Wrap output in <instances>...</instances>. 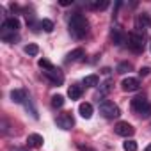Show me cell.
Listing matches in <instances>:
<instances>
[{
  "label": "cell",
  "mask_w": 151,
  "mask_h": 151,
  "mask_svg": "<svg viewBox=\"0 0 151 151\" xmlns=\"http://www.w3.org/2000/svg\"><path fill=\"white\" fill-rule=\"evenodd\" d=\"M39 29H43L45 32H52V30H53V22L48 20V18H43V20L39 22Z\"/></svg>",
  "instance_id": "obj_20"
},
{
  "label": "cell",
  "mask_w": 151,
  "mask_h": 151,
  "mask_svg": "<svg viewBox=\"0 0 151 151\" xmlns=\"http://www.w3.org/2000/svg\"><path fill=\"white\" fill-rule=\"evenodd\" d=\"M84 55H86L84 48H75V50H71V52L68 53L66 60H68V62H75V60H80V59H82Z\"/></svg>",
  "instance_id": "obj_12"
},
{
  "label": "cell",
  "mask_w": 151,
  "mask_h": 151,
  "mask_svg": "<svg viewBox=\"0 0 151 151\" xmlns=\"http://www.w3.org/2000/svg\"><path fill=\"white\" fill-rule=\"evenodd\" d=\"M100 114H101L105 119H116V117L121 116V110H119V107H117L114 101L105 100V101L100 103Z\"/></svg>",
  "instance_id": "obj_4"
},
{
  "label": "cell",
  "mask_w": 151,
  "mask_h": 151,
  "mask_svg": "<svg viewBox=\"0 0 151 151\" xmlns=\"http://www.w3.org/2000/svg\"><path fill=\"white\" fill-rule=\"evenodd\" d=\"M52 107H53V109H62V107H64V96L53 94V96H52Z\"/></svg>",
  "instance_id": "obj_21"
},
{
  "label": "cell",
  "mask_w": 151,
  "mask_h": 151,
  "mask_svg": "<svg viewBox=\"0 0 151 151\" xmlns=\"http://www.w3.org/2000/svg\"><path fill=\"white\" fill-rule=\"evenodd\" d=\"M55 123H57V126L62 128V130H71V128L75 126V119H73L71 112H62V114H59L57 119H55Z\"/></svg>",
  "instance_id": "obj_6"
},
{
  "label": "cell",
  "mask_w": 151,
  "mask_h": 151,
  "mask_svg": "<svg viewBox=\"0 0 151 151\" xmlns=\"http://www.w3.org/2000/svg\"><path fill=\"white\" fill-rule=\"evenodd\" d=\"M109 7V2L107 0H101V2H91L89 4V9H93V11H103V9H107Z\"/></svg>",
  "instance_id": "obj_19"
},
{
  "label": "cell",
  "mask_w": 151,
  "mask_h": 151,
  "mask_svg": "<svg viewBox=\"0 0 151 151\" xmlns=\"http://www.w3.org/2000/svg\"><path fill=\"white\" fill-rule=\"evenodd\" d=\"M121 87H123V91H126V93H133V91H139V89H140V82H139V78L128 77V78H124V80L121 82Z\"/></svg>",
  "instance_id": "obj_9"
},
{
  "label": "cell",
  "mask_w": 151,
  "mask_h": 151,
  "mask_svg": "<svg viewBox=\"0 0 151 151\" xmlns=\"http://www.w3.org/2000/svg\"><path fill=\"white\" fill-rule=\"evenodd\" d=\"M9 151H30L29 147H11Z\"/></svg>",
  "instance_id": "obj_27"
},
{
  "label": "cell",
  "mask_w": 151,
  "mask_h": 151,
  "mask_svg": "<svg viewBox=\"0 0 151 151\" xmlns=\"http://www.w3.org/2000/svg\"><path fill=\"white\" fill-rule=\"evenodd\" d=\"M11 100H13L14 103H25L27 93H25L23 89H14V91H11Z\"/></svg>",
  "instance_id": "obj_13"
},
{
  "label": "cell",
  "mask_w": 151,
  "mask_h": 151,
  "mask_svg": "<svg viewBox=\"0 0 151 151\" xmlns=\"http://www.w3.org/2000/svg\"><path fill=\"white\" fill-rule=\"evenodd\" d=\"M25 53H27V55H30V57H36V55L39 53V46H37V45H34V43H30V45H27V46H25Z\"/></svg>",
  "instance_id": "obj_22"
},
{
  "label": "cell",
  "mask_w": 151,
  "mask_h": 151,
  "mask_svg": "<svg viewBox=\"0 0 151 151\" xmlns=\"http://www.w3.org/2000/svg\"><path fill=\"white\" fill-rule=\"evenodd\" d=\"M68 96H69L71 100H80V96H82V87L77 86V84L69 86V89H68Z\"/></svg>",
  "instance_id": "obj_15"
},
{
  "label": "cell",
  "mask_w": 151,
  "mask_h": 151,
  "mask_svg": "<svg viewBox=\"0 0 151 151\" xmlns=\"http://www.w3.org/2000/svg\"><path fill=\"white\" fill-rule=\"evenodd\" d=\"M114 130H116V133L121 135V137H132V135L135 133V128H133L128 121H119Z\"/></svg>",
  "instance_id": "obj_8"
},
{
  "label": "cell",
  "mask_w": 151,
  "mask_h": 151,
  "mask_svg": "<svg viewBox=\"0 0 151 151\" xmlns=\"http://www.w3.org/2000/svg\"><path fill=\"white\" fill-rule=\"evenodd\" d=\"M20 30V20L18 18H14V16H11V18H6L4 20V23H2V32H11V34H16Z\"/></svg>",
  "instance_id": "obj_7"
},
{
  "label": "cell",
  "mask_w": 151,
  "mask_h": 151,
  "mask_svg": "<svg viewBox=\"0 0 151 151\" xmlns=\"http://www.w3.org/2000/svg\"><path fill=\"white\" fill-rule=\"evenodd\" d=\"M149 46H151V41H149Z\"/></svg>",
  "instance_id": "obj_30"
},
{
  "label": "cell",
  "mask_w": 151,
  "mask_h": 151,
  "mask_svg": "<svg viewBox=\"0 0 151 151\" xmlns=\"http://www.w3.org/2000/svg\"><path fill=\"white\" fill-rule=\"evenodd\" d=\"M110 37H112V41H114L116 46H121V45H123V41H124V34H123V30H121L119 25H114V27H112V30H110Z\"/></svg>",
  "instance_id": "obj_10"
},
{
  "label": "cell",
  "mask_w": 151,
  "mask_h": 151,
  "mask_svg": "<svg viewBox=\"0 0 151 151\" xmlns=\"http://www.w3.org/2000/svg\"><path fill=\"white\" fill-rule=\"evenodd\" d=\"M78 112H80V116H82L84 119H91V116H93V105L87 103V101H84V103H80Z\"/></svg>",
  "instance_id": "obj_14"
},
{
  "label": "cell",
  "mask_w": 151,
  "mask_h": 151,
  "mask_svg": "<svg viewBox=\"0 0 151 151\" xmlns=\"http://www.w3.org/2000/svg\"><path fill=\"white\" fill-rule=\"evenodd\" d=\"M149 68H140V71H139V75H140V77H146V75H149Z\"/></svg>",
  "instance_id": "obj_26"
},
{
  "label": "cell",
  "mask_w": 151,
  "mask_h": 151,
  "mask_svg": "<svg viewBox=\"0 0 151 151\" xmlns=\"http://www.w3.org/2000/svg\"><path fill=\"white\" fill-rule=\"evenodd\" d=\"M144 151H151V144H149V146H146V149H144Z\"/></svg>",
  "instance_id": "obj_29"
},
{
  "label": "cell",
  "mask_w": 151,
  "mask_h": 151,
  "mask_svg": "<svg viewBox=\"0 0 151 151\" xmlns=\"http://www.w3.org/2000/svg\"><path fill=\"white\" fill-rule=\"evenodd\" d=\"M37 64H39V68H41L43 71H46V69H52V68H53V64H52L50 60H46V59H39V62H37Z\"/></svg>",
  "instance_id": "obj_24"
},
{
  "label": "cell",
  "mask_w": 151,
  "mask_h": 151,
  "mask_svg": "<svg viewBox=\"0 0 151 151\" xmlns=\"http://www.w3.org/2000/svg\"><path fill=\"white\" fill-rule=\"evenodd\" d=\"M87 32H89V22H87V18L82 13L71 14V18H69V34L73 37H77V39H82V37L87 36Z\"/></svg>",
  "instance_id": "obj_1"
},
{
  "label": "cell",
  "mask_w": 151,
  "mask_h": 151,
  "mask_svg": "<svg viewBox=\"0 0 151 151\" xmlns=\"http://www.w3.org/2000/svg\"><path fill=\"white\" fill-rule=\"evenodd\" d=\"M126 43H128V48L133 53H140L144 50V34H140V32H130L126 36Z\"/></svg>",
  "instance_id": "obj_3"
},
{
  "label": "cell",
  "mask_w": 151,
  "mask_h": 151,
  "mask_svg": "<svg viewBox=\"0 0 151 151\" xmlns=\"http://www.w3.org/2000/svg\"><path fill=\"white\" fill-rule=\"evenodd\" d=\"M43 75L53 84V86H62L64 84V75H62V71L59 69V68H52V69H46V71H43Z\"/></svg>",
  "instance_id": "obj_5"
},
{
  "label": "cell",
  "mask_w": 151,
  "mask_h": 151,
  "mask_svg": "<svg viewBox=\"0 0 151 151\" xmlns=\"http://www.w3.org/2000/svg\"><path fill=\"white\" fill-rule=\"evenodd\" d=\"M123 149H124V151H137V142H135L133 139H126V140L123 142Z\"/></svg>",
  "instance_id": "obj_23"
},
{
  "label": "cell",
  "mask_w": 151,
  "mask_h": 151,
  "mask_svg": "<svg viewBox=\"0 0 151 151\" xmlns=\"http://www.w3.org/2000/svg\"><path fill=\"white\" fill-rule=\"evenodd\" d=\"M78 149H80V151H94V149H91V147H87V146H82V144L78 146Z\"/></svg>",
  "instance_id": "obj_28"
},
{
  "label": "cell",
  "mask_w": 151,
  "mask_h": 151,
  "mask_svg": "<svg viewBox=\"0 0 151 151\" xmlns=\"http://www.w3.org/2000/svg\"><path fill=\"white\" fill-rule=\"evenodd\" d=\"M23 105H25L27 112H30V116H32L34 119H37V117H39V116H37V110H36V107H34V103H32V100H30V98H27Z\"/></svg>",
  "instance_id": "obj_18"
},
{
  "label": "cell",
  "mask_w": 151,
  "mask_h": 151,
  "mask_svg": "<svg viewBox=\"0 0 151 151\" xmlns=\"http://www.w3.org/2000/svg\"><path fill=\"white\" fill-rule=\"evenodd\" d=\"M82 84L86 87H96L100 84V78H98V75H87V77L82 80Z\"/></svg>",
  "instance_id": "obj_16"
},
{
  "label": "cell",
  "mask_w": 151,
  "mask_h": 151,
  "mask_svg": "<svg viewBox=\"0 0 151 151\" xmlns=\"http://www.w3.org/2000/svg\"><path fill=\"white\" fill-rule=\"evenodd\" d=\"M110 84H112V82H110V80H107V82L101 86V94H107V93L110 91Z\"/></svg>",
  "instance_id": "obj_25"
},
{
  "label": "cell",
  "mask_w": 151,
  "mask_h": 151,
  "mask_svg": "<svg viewBox=\"0 0 151 151\" xmlns=\"http://www.w3.org/2000/svg\"><path fill=\"white\" fill-rule=\"evenodd\" d=\"M132 62H128V60H123V62H119L117 64V68H116V71L117 73H121V75H124V73H128V71H132Z\"/></svg>",
  "instance_id": "obj_17"
},
{
  "label": "cell",
  "mask_w": 151,
  "mask_h": 151,
  "mask_svg": "<svg viewBox=\"0 0 151 151\" xmlns=\"http://www.w3.org/2000/svg\"><path fill=\"white\" fill-rule=\"evenodd\" d=\"M132 109H133V112H135L139 117H142V119H147V117L151 116V103H149L144 96L133 98V100H132Z\"/></svg>",
  "instance_id": "obj_2"
},
{
  "label": "cell",
  "mask_w": 151,
  "mask_h": 151,
  "mask_svg": "<svg viewBox=\"0 0 151 151\" xmlns=\"http://www.w3.org/2000/svg\"><path fill=\"white\" fill-rule=\"evenodd\" d=\"M43 142H45V140H43V135H39V133H30V135L27 137V146H29V147H34V149H36V147H41Z\"/></svg>",
  "instance_id": "obj_11"
}]
</instances>
